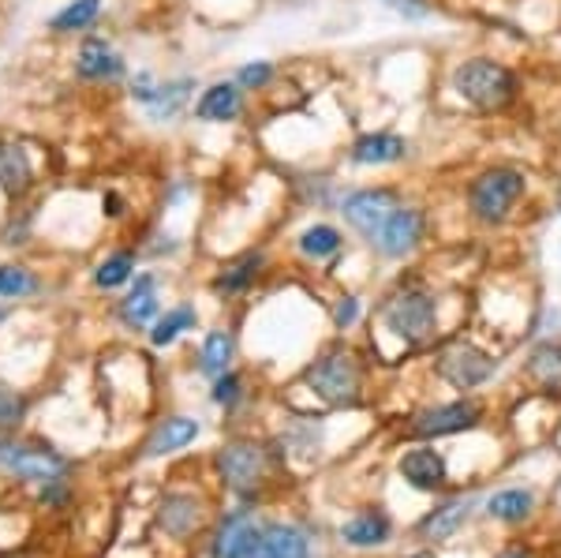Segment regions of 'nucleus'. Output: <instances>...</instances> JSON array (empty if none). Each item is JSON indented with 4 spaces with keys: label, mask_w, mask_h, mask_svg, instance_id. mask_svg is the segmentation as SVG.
I'll use <instances>...</instances> for the list:
<instances>
[{
    "label": "nucleus",
    "mask_w": 561,
    "mask_h": 558,
    "mask_svg": "<svg viewBox=\"0 0 561 558\" xmlns=\"http://www.w3.org/2000/svg\"><path fill=\"white\" fill-rule=\"evenodd\" d=\"M401 476L412 483L415 491H438V488H446V480H449V469H446V457L438 454L434 446H415L409 449V454L401 457Z\"/></svg>",
    "instance_id": "nucleus-13"
},
{
    "label": "nucleus",
    "mask_w": 561,
    "mask_h": 558,
    "mask_svg": "<svg viewBox=\"0 0 561 558\" xmlns=\"http://www.w3.org/2000/svg\"><path fill=\"white\" fill-rule=\"evenodd\" d=\"M131 274H135V255L131 251H116V255H108L105 263L98 266L94 282L102 285V289H116V285H124Z\"/></svg>",
    "instance_id": "nucleus-31"
},
{
    "label": "nucleus",
    "mask_w": 561,
    "mask_h": 558,
    "mask_svg": "<svg viewBox=\"0 0 561 558\" xmlns=\"http://www.w3.org/2000/svg\"><path fill=\"white\" fill-rule=\"evenodd\" d=\"M240 558H307V536L293 525H262V536Z\"/></svg>",
    "instance_id": "nucleus-15"
},
{
    "label": "nucleus",
    "mask_w": 561,
    "mask_h": 558,
    "mask_svg": "<svg viewBox=\"0 0 561 558\" xmlns=\"http://www.w3.org/2000/svg\"><path fill=\"white\" fill-rule=\"evenodd\" d=\"M296 248H300L304 259L322 263V259L341 255V248H345V232H341L337 225H330V221H314V225H307V229L300 232Z\"/></svg>",
    "instance_id": "nucleus-19"
},
{
    "label": "nucleus",
    "mask_w": 561,
    "mask_h": 558,
    "mask_svg": "<svg viewBox=\"0 0 561 558\" xmlns=\"http://www.w3.org/2000/svg\"><path fill=\"white\" fill-rule=\"evenodd\" d=\"M382 327L404 345H427L438 330V300L423 285H401L382 304Z\"/></svg>",
    "instance_id": "nucleus-4"
},
{
    "label": "nucleus",
    "mask_w": 561,
    "mask_h": 558,
    "mask_svg": "<svg viewBox=\"0 0 561 558\" xmlns=\"http://www.w3.org/2000/svg\"><path fill=\"white\" fill-rule=\"evenodd\" d=\"M389 517L382 514V510H367V514H356L348 521L345 528H341V536H345V544L352 547H378L389 539Z\"/></svg>",
    "instance_id": "nucleus-24"
},
{
    "label": "nucleus",
    "mask_w": 561,
    "mask_h": 558,
    "mask_svg": "<svg viewBox=\"0 0 561 558\" xmlns=\"http://www.w3.org/2000/svg\"><path fill=\"white\" fill-rule=\"evenodd\" d=\"M434 372L438 379H446L454 390H476V386L491 383L494 372H497V360L479 349L476 341H465V338H454L438 349L434 356Z\"/></svg>",
    "instance_id": "nucleus-6"
},
{
    "label": "nucleus",
    "mask_w": 561,
    "mask_h": 558,
    "mask_svg": "<svg viewBox=\"0 0 561 558\" xmlns=\"http://www.w3.org/2000/svg\"><path fill=\"white\" fill-rule=\"evenodd\" d=\"M401 192L397 187H352L337 200V214L345 218V225L352 232H356L359 240H367V244H375L378 232H382V225L393 218V210L401 206Z\"/></svg>",
    "instance_id": "nucleus-5"
},
{
    "label": "nucleus",
    "mask_w": 561,
    "mask_h": 558,
    "mask_svg": "<svg viewBox=\"0 0 561 558\" xmlns=\"http://www.w3.org/2000/svg\"><path fill=\"white\" fill-rule=\"evenodd\" d=\"M23 412H26V401L20 398V394L12 390V386H4V383H0V431H12V428H20Z\"/></svg>",
    "instance_id": "nucleus-34"
},
{
    "label": "nucleus",
    "mask_w": 561,
    "mask_h": 558,
    "mask_svg": "<svg viewBox=\"0 0 561 558\" xmlns=\"http://www.w3.org/2000/svg\"><path fill=\"white\" fill-rule=\"evenodd\" d=\"M528 195V173L517 166H486L468 180L465 187V206L468 218L494 229V225H505L517 214V206Z\"/></svg>",
    "instance_id": "nucleus-2"
},
{
    "label": "nucleus",
    "mask_w": 561,
    "mask_h": 558,
    "mask_svg": "<svg viewBox=\"0 0 561 558\" xmlns=\"http://www.w3.org/2000/svg\"><path fill=\"white\" fill-rule=\"evenodd\" d=\"M409 158V139L397 132H364L352 139L348 161L359 169H382V166H401Z\"/></svg>",
    "instance_id": "nucleus-11"
},
{
    "label": "nucleus",
    "mask_w": 561,
    "mask_h": 558,
    "mask_svg": "<svg viewBox=\"0 0 561 558\" xmlns=\"http://www.w3.org/2000/svg\"><path fill=\"white\" fill-rule=\"evenodd\" d=\"M232 349H237V341H232V334H225V330H214V334L203 341L198 372L210 375V379H217V375H225V372H229V364H232Z\"/></svg>",
    "instance_id": "nucleus-27"
},
{
    "label": "nucleus",
    "mask_w": 561,
    "mask_h": 558,
    "mask_svg": "<svg viewBox=\"0 0 561 558\" xmlns=\"http://www.w3.org/2000/svg\"><path fill=\"white\" fill-rule=\"evenodd\" d=\"M76 68H79V76L90 79V83H105V79H121L124 76L121 53L108 49V42H102V38H90L83 49H79Z\"/></svg>",
    "instance_id": "nucleus-17"
},
{
    "label": "nucleus",
    "mask_w": 561,
    "mask_h": 558,
    "mask_svg": "<svg viewBox=\"0 0 561 558\" xmlns=\"http://www.w3.org/2000/svg\"><path fill=\"white\" fill-rule=\"evenodd\" d=\"M237 83L243 90H266L274 83V65H270V60H251V65H243L237 71Z\"/></svg>",
    "instance_id": "nucleus-35"
},
{
    "label": "nucleus",
    "mask_w": 561,
    "mask_h": 558,
    "mask_svg": "<svg viewBox=\"0 0 561 558\" xmlns=\"http://www.w3.org/2000/svg\"><path fill=\"white\" fill-rule=\"evenodd\" d=\"M68 462L53 449H31V446H12L0 443V472H12L20 480H57L65 476Z\"/></svg>",
    "instance_id": "nucleus-10"
},
{
    "label": "nucleus",
    "mask_w": 561,
    "mask_h": 558,
    "mask_svg": "<svg viewBox=\"0 0 561 558\" xmlns=\"http://www.w3.org/2000/svg\"><path fill=\"white\" fill-rule=\"evenodd\" d=\"M98 12H102V0H71L65 12L53 15V31L57 34H71V31H83L98 20Z\"/></svg>",
    "instance_id": "nucleus-30"
},
{
    "label": "nucleus",
    "mask_w": 561,
    "mask_h": 558,
    "mask_svg": "<svg viewBox=\"0 0 561 558\" xmlns=\"http://www.w3.org/2000/svg\"><path fill=\"white\" fill-rule=\"evenodd\" d=\"M404 558H434L431 551H415V555H404Z\"/></svg>",
    "instance_id": "nucleus-41"
},
{
    "label": "nucleus",
    "mask_w": 561,
    "mask_h": 558,
    "mask_svg": "<svg viewBox=\"0 0 561 558\" xmlns=\"http://www.w3.org/2000/svg\"><path fill=\"white\" fill-rule=\"evenodd\" d=\"M483 409L472 398H460L449 405H434V409H423L412 417L409 435L412 439H442V435H457V431H468L479 424Z\"/></svg>",
    "instance_id": "nucleus-8"
},
{
    "label": "nucleus",
    "mask_w": 561,
    "mask_h": 558,
    "mask_svg": "<svg viewBox=\"0 0 561 558\" xmlns=\"http://www.w3.org/2000/svg\"><path fill=\"white\" fill-rule=\"evenodd\" d=\"M240 113H243V87L240 83H214V87H206L195 102V116L206 124L237 121Z\"/></svg>",
    "instance_id": "nucleus-16"
},
{
    "label": "nucleus",
    "mask_w": 561,
    "mask_h": 558,
    "mask_svg": "<svg viewBox=\"0 0 561 558\" xmlns=\"http://www.w3.org/2000/svg\"><path fill=\"white\" fill-rule=\"evenodd\" d=\"M472 506H476L472 499H454V502H446V506L431 510V514L420 521V533L427 536V539H449V536H454L457 528L468 521V514H472Z\"/></svg>",
    "instance_id": "nucleus-22"
},
{
    "label": "nucleus",
    "mask_w": 561,
    "mask_h": 558,
    "mask_svg": "<svg viewBox=\"0 0 561 558\" xmlns=\"http://www.w3.org/2000/svg\"><path fill=\"white\" fill-rule=\"evenodd\" d=\"M38 285H34V277L26 274L23 266H0V296H8V300H20V296L34 293Z\"/></svg>",
    "instance_id": "nucleus-32"
},
{
    "label": "nucleus",
    "mask_w": 561,
    "mask_h": 558,
    "mask_svg": "<svg viewBox=\"0 0 561 558\" xmlns=\"http://www.w3.org/2000/svg\"><path fill=\"white\" fill-rule=\"evenodd\" d=\"M393 15H401L404 23H423L434 15V0H378Z\"/></svg>",
    "instance_id": "nucleus-33"
},
{
    "label": "nucleus",
    "mask_w": 561,
    "mask_h": 558,
    "mask_svg": "<svg viewBox=\"0 0 561 558\" xmlns=\"http://www.w3.org/2000/svg\"><path fill=\"white\" fill-rule=\"evenodd\" d=\"M217 469L237 494H255L266 476V449L255 443H229L217 454Z\"/></svg>",
    "instance_id": "nucleus-9"
},
{
    "label": "nucleus",
    "mask_w": 561,
    "mask_h": 558,
    "mask_svg": "<svg viewBox=\"0 0 561 558\" xmlns=\"http://www.w3.org/2000/svg\"><path fill=\"white\" fill-rule=\"evenodd\" d=\"M198 521H203V506H198L192 494H165V502H161V514H158V525L165 528L169 536H187Z\"/></svg>",
    "instance_id": "nucleus-20"
},
{
    "label": "nucleus",
    "mask_w": 561,
    "mask_h": 558,
    "mask_svg": "<svg viewBox=\"0 0 561 558\" xmlns=\"http://www.w3.org/2000/svg\"><path fill=\"white\" fill-rule=\"evenodd\" d=\"M528 375L547 386V390L561 386V341H542L536 353L528 356Z\"/></svg>",
    "instance_id": "nucleus-29"
},
{
    "label": "nucleus",
    "mask_w": 561,
    "mask_h": 558,
    "mask_svg": "<svg viewBox=\"0 0 561 558\" xmlns=\"http://www.w3.org/2000/svg\"><path fill=\"white\" fill-rule=\"evenodd\" d=\"M262 263H266V255H262V251H248V255L237 259V263H232L221 277H217L214 289L225 293V296L243 293L248 285H255V277L262 274Z\"/></svg>",
    "instance_id": "nucleus-26"
},
{
    "label": "nucleus",
    "mask_w": 561,
    "mask_h": 558,
    "mask_svg": "<svg viewBox=\"0 0 561 558\" xmlns=\"http://www.w3.org/2000/svg\"><path fill=\"white\" fill-rule=\"evenodd\" d=\"M105 206H108L105 214H113V218H116V214H121V200H116V195H105Z\"/></svg>",
    "instance_id": "nucleus-38"
},
{
    "label": "nucleus",
    "mask_w": 561,
    "mask_h": 558,
    "mask_svg": "<svg viewBox=\"0 0 561 558\" xmlns=\"http://www.w3.org/2000/svg\"><path fill=\"white\" fill-rule=\"evenodd\" d=\"M259 536H262V525L255 521V514H251V510H232V514L225 517L221 533L214 539L210 555L214 558H240Z\"/></svg>",
    "instance_id": "nucleus-14"
},
{
    "label": "nucleus",
    "mask_w": 561,
    "mask_h": 558,
    "mask_svg": "<svg viewBox=\"0 0 561 558\" xmlns=\"http://www.w3.org/2000/svg\"><path fill=\"white\" fill-rule=\"evenodd\" d=\"M497 558H531V551H520V547H513V551H505V555H497Z\"/></svg>",
    "instance_id": "nucleus-39"
},
{
    "label": "nucleus",
    "mask_w": 561,
    "mask_h": 558,
    "mask_svg": "<svg viewBox=\"0 0 561 558\" xmlns=\"http://www.w3.org/2000/svg\"><path fill=\"white\" fill-rule=\"evenodd\" d=\"M198 439V424L187 417H169L165 424H158V431L150 435L147 443V457H161V454H173V449L195 443Z\"/></svg>",
    "instance_id": "nucleus-23"
},
{
    "label": "nucleus",
    "mask_w": 561,
    "mask_h": 558,
    "mask_svg": "<svg viewBox=\"0 0 561 558\" xmlns=\"http://www.w3.org/2000/svg\"><path fill=\"white\" fill-rule=\"evenodd\" d=\"M243 398V383H240V375H232V372H225V375H217V383H214V401L217 405H225V409H232Z\"/></svg>",
    "instance_id": "nucleus-36"
},
{
    "label": "nucleus",
    "mask_w": 561,
    "mask_h": 558,
    "mask_svg": "<svg viewBox=\"0 0 561 558\" xmlns=\"http://www.w3.org/2000/svg\"><path fill=\"white\" fill-rule=\"evenodd\" d=\"M314 398H322L330 409H356L364 401V367L348 349H330L304 372Z\"/></svg>",
    "instance_id": "nucleus-3"
},
{
    "label": "nucleus",
    "mask_w": 561,
    "mask_h": 558,
    "mask_svg": "<svg viewBox=\"0 0 561 558\" xmlns=\"http://www.w3.org/2000/svg\"><path fill=\"white\" fill-rule=\"evenodd\" d=\"M195 322H198V315L192 304H180V308L173 311H165L158 322H153V330H150V341L158 349H165V345H173V341L184 334V330H195Z\"/></svg>",
    "instance_id": "nucleus-28"
},
{
    "label": "nucleus",
    "mask_w": 561,
    "mask_h": 558,
    "mask_svg": "<svg viewBox=\"0 0 561 558\" xmlns=\"http://www.w3.org/2000/svg\"><path fill=\"white\" fill-rule=\"evenodd\" d=\"M423 240H427V210H423L420 203H401L393 210V218L382 225V232H378V240L370 248L382 259L401 263V259H409Z\"/></svg>",
    "instance_id": "nucleus-7"
},
{
    "label": "nucleus",
    "mask_w": 561,
    "mask_h": 558,
    "mask_svg": "<svg viewBox=\"0 0 561 558\" xmlns=\"http://www.w3.org/2000/svg\"><path fill=\"white\" fill-rule=\"evenodd\" d=\"M554 210H558V218H561V180H558V192H554Z\"/></svg>",
    "instance_id": "nucleus-40"
},
{
    "label": "nucleus",
    "mask_w": 561,
    "mask_h": 558,
    "mask_svg": "<svg viewBox=\"0 0 561 558\" xmlns=\"http://www.w3.org/2000/svg\"><path fill=\"white\" fill-rule=\"evenodd\" d=\"M449 90H454L465 105H472L476 113L497 116V113H510L513 105L520 102L524 87H520V76L505 65V60L479 53V57L457 60L454 71H449Z\"/></svg>",
    "instance_id": "nucleus-1"
},
{
    "label": "nucleus",
    "mask_w": 561,
    "mask_h": 558,
    "mask_svg": "<svg viewBox=\"0 0 561 558\" xmlns=\"http://www.w3.org/2000/svg\"><path fill=\"white\" fill-rule=\"evenodd\" d=\"M356 319H359V296H341L337 304H333V327L337 330H352L356 327Z\"/></svg>",
    "instance_id": "nucleus-37"
},
{
    "label": "nucleus",
    "mask_w": 561,
    "mask_h": 558,
    "mask_svg": "<svg viewBox=\"0 0 561 558\" xmlns=\"http://www.w3.org/2000/svg\"><path fill=\"white\" fill-rule=\"evenodd\" d=\"M121 319L128 322V327H150V322L158 319V293H153L150 274L135 277V289L124 296V304H121Z\"/></svg>",
    "instance_id": "nucleus-21"
},
{
    "label": "nucleus",
    "mask_w": 561,
    "mask_h": 558,
    "mask_svg": "<svg viewBox=\"0 0 561 558\" xmlns=\"http://www.w3.org/2000/svg\"><path fill=\"white\" fill-rule=\"evenodd\" d=\"M192 79H176V83H161L153 87L150 76H139L131 83V98L135 102L147 105V113L153 116V121H169V116H176L180 110H184L187 94H192Z\"/></svg>",
    "instance_id": "nucleus-12"
},
{
    "label": "nucleus",
    "mask_w": 561,
    "mask_h": 558,
    "mask_svg": "<svg viewBox=\"0 0 561 558\" xmlns=\"http://www.w3.org/2000/svg\"><path fill=\"white\" fill-rule=\"evenodd\" d=\"M31 180H34V166L26 158V150L15 147V143H0V192L20 200L26 187H31Z\"/></svg>",
    "instance_id": "nucleus-18"
},
{
    "label": "nucleus",
    "mask_w": 561,
    "mask_h": 558,
    "mask_svg": "<svg viewBox=\"0 0 561 558\" xmlns=\"http://www.w3.org/2000/svg\"><path fill=\"white\" fill-rule=\"evenodd\" d=\"M531 506H536L531 491H520V488L497 491L486 499V514H491L494 521H505V525H520L524 517H531Z\"/></svg>",
    "instance_id": "nucleus-25"
}]
</instances>
